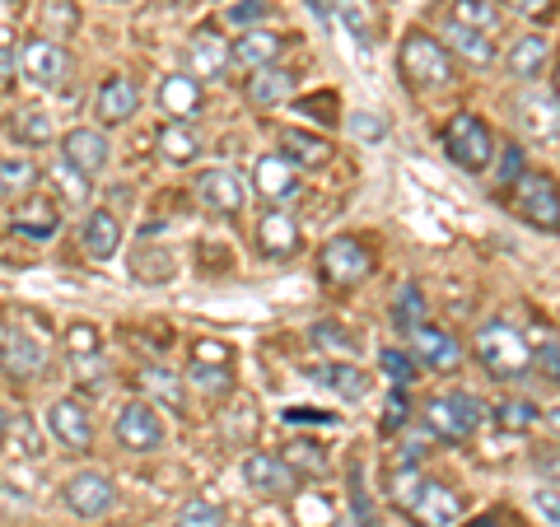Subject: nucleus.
Masks as SVG:
<instances>
[{
	"label": "nucleus",
	"mask_w": 560,
	"mask_h": 527,
	"mask_svg": "<svg viewBox=\"0 0 560 527\" xmlns=\"http://www.w3.org/2000/svg\"><path fill=\"white\" fill-rule=\"evenodd\" d=\"M481 420H486V407L471 393H440L425 407V430L434 438H444V444H467L481 430Z\"/></svg>",
	"instance_id": "nucleus-3"
},
{
	"label": "nucleus",
	"mask_w": 560,
	"mask_h": 527,
	"mask_svg": "<svg viewBox=\"0 0 560 527\" xmlns=\"http://www.w3.org/2000/svg\"><path fill=\"white\" fill-rule=\"evenodd\" d=\"M518 14H528V20H537V14H551V0H514Z\"/></svg>",
	"instance_id": "nucleus-58"
},
{
	"label": "nucleus",
	"mask_w": 560,
	"mask_h": 527,
	"mask_svg": "<svg viewBox=\"0 0 560 527\" xmlns=\"http://www.w3.org/2000/svg\"><path fill=\"white\" fill-rule=\"evenodd\" d=\"M280 420H290V425H337L331 411H313V407H285Z\"/></svg>",
	"instance_id": "nucleus-52"
},
{
	"label": "nucleus",
	"mask_w": 560,
	"mask_h": 527,
	"mask_svg": "<svg viewBox=\"0 0 560 527\" xmlns=\"http://www.w3.org/2000/svg\"><path fill=\"white\" fill-rule=\"evenodd\" d=\"M248 98L257 103V108H280V103L294 98V75L280 70V66H261L248 80Z\"/></svg>",
	"instance_id": "nucleus-27"
},
{
	"label": "nucleus",
	"mask_w": 560,
	"mask_h": 527,
	"mask_svg": "<svg viewBox=\"0 0 560 527\" xmlns=\"http://www.w3.org/2000/svg\"><path fill=\"white\" fill-rule=\"evenodd\" d=\"M397 70H401V80H407V90H420V94L453 84V57H448V47L440 38H430L425 28H411L407 38H401Z\"/></svg>",
	"instance_id": "nucleus-1"
},
{
	"label": "nucleus",
	"mask_w": 560,
	"mask_h": 527,
	"mask_svg": "<svg viewBox=\"0 0 560 527\" xmlns=\"http://www.w3.org/2000/svg\"><path fill=\"white\" fill-rule=\"evenodd\" d=\"M61 164H66V168H75L80 178H98V173L113 164V145H108V136L94 131V127H75V131H66V136H61Z\"/></svg>",
	"instance_id": "nucleus-12"
},
{
	"label": "nucleus",
	"mask_w": 560,
	"mask_h": 527,
	"mask_svg": "<svg viewBox=\"0 0 560 527\" xmlns=\"http://www.w3.org/2000/svg\"><path fill=\"white\" fill-rule=\"evenodd\" d=\"M10 444V453L14 458H38L43 453V438H38V425H33L28 415H10V425H5V434H0Z\"/></svg>",
	"instance_id": "nucleus-38"
},
{
	"label": "nucleus",
	"mask_w": 560,
	"mask_h": 527,
	"mask_svg": "<svg viewBox=\"0 0 560 527\" xmlns=\"http://www.w3.org/2000/svg\"><path fill=\"white\" fill-rule=\"evenodd\" d=\"M84 183H90V178H80V173L75 168H51V187H57L61 191V201L66 206H84V197H90V191H84Z\"/></svg>",
	"instance_id": "nucleus-46"
},
{
	"label": "nucleus",
	"mask_w": 560,
	"mask_h": 527,
	"mask_svg": "<svg viewBox=\"0 0 560 527\" xmlns=\"http://www.w3.org/2000/svg\"><path fill=\"white\" fill-rule=\"evenodd\" d=\"M537 364H541V374H547L551 383L560 378V346L547 337V341H541V355H537Z\"/></svg>",
	"instance_id": "nucleus-54"
},
{
	"label": "nucleus",
	"mask_w": 560,
	"mask_h": 527,
	"mask_svg": "<svg viewBox=\"0 0 560 527\" xmlns=\"http://www.w3.org/2000/svg\"><path fill=\"white\" fill-rule=\"evenodd\" d=\"M471 350H477V360H481V368L490 378H500V383H514V378H523L533 368V350H528V341L518 337V327H510L504 318H495V323H486L481 331H477V341H471Z\"/></svg>",
	"instance_id": "nucleus-2"
},
{
	"label": "nucleus",
	"mask_w": 560,
	"mask_h": 527,
	"mask_svg": "<svg viewBox=\"0 0 560 527\" xmlns=\"http://www.w3.org/2000/svg\"><path fill=\"white\" fill-rule=\"evenodd\" d=\"M523 121H528V131H537V136H556V94L547 90V94H533V98H523Z\"/></svg>",
	"instance_id": "nucleus-43"
},
{
	"label": "nucleus",
	"mask_w": 560,
	"mask_h": 527,
	"mask_svg": "<svg viewBox=\"0 0 560 527\" xmlns=\"http://www.w3.org/2000/svg\"><path fill=\"white\" fill-rule=\"evenodd\" d=\"M173 527H224V508H220L215 500H206V495H191V500L178 508Z\"/></svg>",
	"instance_id": "nucleus-42"
},
{
	"label": "nucleus",
	"mask_w": 560,
	"mask_h": 527,
	"mask_svg": "<svg viewBox=\"0 0 560 527\" xmlns=\"http://www.w3.org/2000/svg\"><path fill=\"white\" fill-rule=\"evenodd\" d=\"M393 323H397V331H411V327L425 323V294H420L416 280H407V285H401L397 304H393Z\"/></svg>",
	"instance_id": "nucleus-41"
},
{
	"label": "nucleus",
	"mask_w": 560,
	"mask_h": 527,
	"mask_svg": "<svg viewBox=\"0 0 560 527\" xmlns=\"http://www.w3.org/2000/svg\"><path fill=\"white\" fill-rule=\"evenodd\" d=\"M253 191L267 197L271 210H280V206H290L294 197H300V173H294V164L285 160V154H261L257 173H253Z\"/></svg>",
	"instance_id": "nucleus-15"
},
{
	"label": "nucleus",
	"mask_w": 560,
	"mask_h": 527,
	"mask_svg": "<svg viewBox=\"0 0 560 527\" xmlns=\"http://www.w3.org/2000/svg\"><path fill=\"white\" fill-rule=\"evenodd\" d=\"M187 383L201 397H230L234 393V364H187Z\"/></svg>",
	"instance_id": "nucleus-35"
},
{
	"label": "nucleus",
	"mask_w": 560,
	"mask_h": 527,
	"mask_svg": "<svg viewBox=\"0 0 560 527\" xmlns=\"http://www.w3.org/2000/svg\"><path fill=\"white\" fill-rule=\"evenodd\" d=\"M378 368H383V374H388L393 383H397V388H411V383H416V374H420V368H416V360L407 355V350H378Z\"/></svg>",
	"instance_id": "nucleus-44"
},
{
	"label": "nucleus",
	"mask_w": 560,
	"mask_h": 527,
	"mask_svg": "<svg viewBox=\"0 0 560 527\" xmlns=\"http://www.w3.org/2000/svg\"><path fill=\"white\" fill-rule=\"evenodd\" d=\"M20 66H24V75L33 84L57 90V84H66V75H70V51L61 43H51V38H28L24 51H20Z\"/></svg>",
	"instance_id": "nucleus-14"
},
{
	"label": "nucleus",
	"mask_w": 560,
	"mask_h": 527,
	"mask_svg": "<svg viewBox=\"0 0 560 527\" xmlns=\"http://www.w3.org/2000/svg\"><path fill=\"white\" fill-rule=\"evenodd\" d=\"M257 248H261V257H271V261H290L294 253L304 248L300 224H294L285 210H267V215L257 220Z\"/></svg>",
	"instance_id": "nucleus-19"
},
{
	"label": "nucleus",
	"mask_w": 560,
	"mask_h": 527,
	"mask_svg": "<svg viewBox=\"0 0 560 527\" xmlns=\"http://www.w3.org/2000/svg\"><path fill=\"white\" fill-rule=\"evenodd\" d=\"M10 140H20V145L43 150V145H51V140H57V121H51L43 108L14 113V117H10Z\"/></svg>",
	"instance_id": "nucleus-32"
},
{
	"label": "nucleus",
	"mask_w": 560,
	"mask_h": 527,
	"mask_svg": "<svg viewBox=\"0 0 560 527\" xmlns=\"http://www.w3.org/2000/svg\"><path fill=\"white\" fill-rule=\"evenodd\" d=\"M243 485L271 500V495H290L300 481H294V471L280 462L276 453H248V458H243Z\"/></svg>",
	"instance_id": "nucleus-18"
},
{
	"label": "nucleus",
	"mask_w": 560,
	"mask_h": 527,
	"mask_svg": "<svg viewBox=\"0 0 560 527\" xmlns=\"http://www.w3.org/2000/svg\"><path fill=\"white\" fill-rule=\"evenodd\" d=\"M0 368L14 383H33L47 368V346L24 327H0Z\"/></svg>",
	"instance_id": "nucleus-10"
},
{
	"label": "nucleus",
	"mask_w": 560,
	"mask_h": 527,
	"mask_svg": "<svg viewBox=\"0 0 560 527\" xmlns=\"http://www.w3.org/2000/svg\"><path fill=\"white\" fill-rule=\"evenodd\" d=\"M197 201L210 210V215L234 220V215H243V206H248V187H243V178L234 168H206L197 178Z\"/></svg>",
	"instance_id": "nucleus-13"
},
{
	"label": "nucleus",
	"mask_w": 560,
	"mask_h": 527,
	"mask_svg": "<svg viewBox=\"0 0 560 527\" xmlns=\"http://www.w3.org/2000/svg\"><path fill=\"white\" fill-rule=\"evenodd\" d=\"M113 527H131V523H113Z\"/></svg>",
	"instance_id": "nucleus-62"
},
{
	"label": "nucleus",
	"mask_w": 560,
	"mask_h": 527,
	"mask_svg": "<svg viewBox=\"0 0 560 527\" xmlns=\"http://www.w3.org/2000/svg\"><path fill=\"white\" fill-rule=\"evenodd\" d=\"M313 378H318L323 388L337 393L341 401H360V397H370V388H374V378L364 374L355 360H331L323 368H313Z\"/></svg>",
	"instance_id": "nucleus-25"
},
{
	"label": "nucleus",
	"mask_w": 560,
	"mask_h": 527,
	"mask_svg": "<svg viewBox=\"0 0 560 527\" xmlns=\"http://www.w3.org/2000/svg\"><path fill=\"white\" fill-rule=\"evenodd\" d=\"M285 43L280 33H267V28H243V38L230 43V66H248V70H261V66H276Z\"/></svg>",
	"instance_id": "nucleus-23"
},
{
	"label": "nucleus",
	"mask_w": 560,
	"mask_h": 527,
	"mask_svg": "<svg viewBox=\"0 0 560 527\" xmlns=\"http://www.w3.org/2000/svg\"><path fill=\"white\" fill-rule=\"evenodd\" d=\"M533 504L541 508V518H547V527H556L560 523V504H556V485H541L537 495H533Z\"/></svg>",
	"instance_id": "nucleus-53"
},
{
	"label": "nucleus",
	"mask_w": 560,
	"mask_h": 527,
	"mask_svg": "<svg viewBox=\"0 0 560 527\" xmlns=\"http://www.w3.org/2000/svg\"><path fill=\"white\" fill-rule=\"evenodd\" d=\"M261 14H267V0H234V5H230V24L253 28Z\"/></svg>",
	"instance_id": "nucleus-51"
},
{
	"label": "nucleus",
	"mask_w": 560,
	"mask_h": 527,
	"mask_svg": "<svg viewBox=\"0 0 560 527\" xmlns=\"http://www.w3.org/2000/svg\"><path fill=\"white\" fill-rule=\"evenodd\" d=\"M383 434H401L407 430V388H397L393 397H388V407H383V425H378Z\"/></svg>",
	"instance_id": "nucleus-49"
},
{
	"label": "nucleus",
	"mask_w": 560,
	"mask_h": 527,
	"mask_svg": "<svg viewBox=\"0 0 560 527\" xmlns=\"http://www.w3.org/2000/svg\"><path fill=\"white\" fill-rule=\"evenodd\" d=\"M191 364H234V350L224 341H197L191 346Z\"/></svg>",
	"instance_id": "nucleus-50"
},
{
	"label": "nucleus",
	"mask_w": 560,
	"mask_h": 527,
	"mask_svg": "<svg viewBox=\"0 0 560 527\" xmlns=\"http://www.w3.org/2000/svg\"><path fill=\"white\" fill-rule=\"evenodd\" d=\"M14 70H20V51H14L10 43H0V80H10Z\"/></svg>",
	"instance_id": "nucleus-57"
},
{
	"label": "nucleus",
	"mask_w": 560,
	"mask_h": 527,
	"mask_svg": "<svg viewBox=\"0 0 560 527\" xmlns=\"http://www.w3.org/2000/svg\"><path fill=\"white\" fill-rule=\"evenodd\" d=\"M280 154H285L290 164L318 168V164H327L337 150H331V140H327V136H313V131H300V127H285V131H280Z\"/></svg>",
	"instance_id": "nucleus-26"
},
{
	"label": "nucleus",
	"mask_w": 560,
	"mask_h": 527,
	"mask_svg": "<svg viewBox=\"0 0 560 527\" xmlns=\"http://www.w3.org/2000/svg\"><path fill=\"white\" fill-rule=\"evenodd\" d=\"M495 420L504 430H533L537 420H541V411L533 407V401H500L495 407Z\"/></svg>",
	"instance_id": "nucleus-45"
},
{
	"label": "nucleus",
	"mask_w": 560,
	"mask_h": 527,
	"mask_svg": "<svg viewBox=\"0 0 560 527\" xmlns=\"http://www.w3.org/2000/svg\"><path fill=\"white\" fill-rule=\"evenodd\" d=\"M547 61H551V43L541 38V33H528V38H518V43L510 47V57H504V66H510L514 80H537Z\"/></svg>",
	"instance_id": "nucleus-30"
},
{
	"label": "nucleus",
	"mask_w": 560,
	"mask_h": 527,
	"mask_svg": "<svg viewBox=\"0 0 560 527\" xmlns=\"http://www.w3.org/2000/svg\"><path fill=\"white\" fill-rule=\"evenodd\" d=\"M136 113H140V84L127 80V75L103 80V90L94 94V117H98V127H121V121H131Z\"/></svg>",
	"instance_id": "nucleus-16"
},
{
	"label": "nucleus",
	"mask_w": 560,
	"mask_h": 527,
	"mask_svg": "<svg viewBox=\"0 0 560 527\" xmlns=\"http://www.w3.org/2000/svg\"><path fill=\"white\" fill-rule=\"evenodd\" d=\"M337 14H341V24L355 33L360 47H374V14H370V0H337Z\"/></svg>",
	"instance_id": "nucleus-40"
},
{
	"label": "nucleus",
	"mask_w": 560,
	"mask_h": 527,
	"mask_svg": "<svg viewBox=\"0 0 560 527\" xmlns=\"http://www.w3.org/2000/svg\"><path fill=\"white\" fill-rule=\"evenodd\" d=\"M47 434L70 453H90L94 448V415H90V407L75 401V397H57L47 407Z\"/></svg>",
	"instance_id": "nucleus-9"
},
{
	"label": "nucleus",
	"mask_w": 560,
	"mask_h": 527,
	"mask_svg": "<svg viewBox=\"0 0 560 527\" xmlns=\"http://www.w3.org/2000/svg\"><path fill=\"white\" fill-rule=\"evenodd\" d=\"M131 276L140 280V285H168V280L178 276V261H173L168 248H154V243H145V248L131 253Z\"/></svg>",
	"instance_id": "nucleus-31"
},
{
	"label": "nucleus",
	"mask_w": 560,
	"mask_h": 527,
	"mask_svg": "<svg viewBox=\"0 0 560 527\" xmlns=\"http://www.w3.org/2000/svg\"><path fill=\"white\" fill-rule=\"evenodd\" d=\"M33 183H38V168L24 154H5L0 160V197H28Z\"/></svg>",
	"instance_id": "nucleus-36"
},
{
	"label": "nucleus",
	"mask_w": 560,
	"mask_h": 527,
	"mask_svg": "<svg viewBox=\"0 0 560 527\" xmlns=\"http://www.w3.org/2000/svg\"><path fill=\"white\" fill-rule=\"evenodd\" d=\"M444 154L467 173H486L495 164V136L477 113H458L444 127Z\"/></svg>",
	"instance_id": "nucleus-4"
},
{
	"label": "nucleus",
	"mask_w": 560,
	"mask_h": 527,
	"mask_svg": "<svg viewBox=\"0 0 560 527\" xmlns=\"http://www.w3.org/2000/svg\"><path fill=\"white\" fill-rule=\"evenodd\" d=\"M467 527H500L495 518H477V523H467Z\"/></svg>",
	"instance_id": "nucleus-60"
},
{
	"label": "nucleus",
	"mask_w": 560,
	"mask_h": 527,
	"mask_svg": "<svg viewBox=\"0 0 560 527\" xmlns=\"http://www.w3.org/2000/svg\"><path fill=\"white\" fill-rule=\"evenodd\" d=\"M280 462L294 471V481H308V477H323L327 471V453L313 444V438H294V444L280 453Z\"/></svg>",
	"instance_id": "nucleus-34"
},
{
	"label": "nucleus",
	"mask_w": 560,
	"mask_h": 527,
	"mask_svg": "<svg viewBox=\"0 0 560 527\" xmlns=\"http://www.w3.org/2000/svg\"><path fill=\"white\" fill-rule=\"evenodd\" d=\"M57 20H61V28H75L80 24V14L70 10V0H51V5H47V24H57Z\"/></svg>",
	"instance_id": "nucleus-55"
},
{
	"label": "nucleus",
	"mask_w": 560,
	"mask_h": 527,
	"mask_svg": "<svg viewBox=\"0 0 560 527\" xmlns=\"http://www.w3.org/2000/svg\"><path fill=\"white\" fill-rule=\"evenodd\" d=\"M453 24L463 28H477V33H495L500 28V10L490 5V0H458V10H453Z\"/></svg>",
	"instance_id": "nucleus-39"
},
{
	"label": "nucleus",
	"mask_w": 560,
	"mask_h": 527,
	"mask_svg": "<svg viewBox=\"0 0 560 527\" xmlns=\"http://www.w3.org/2000/svg\"><path fill=\"white\" fill-rule=\"evenodd\" d=\"M411 337V350H416V360L420 364H430V368H440V374H453V368L463 364V346L448 337L444 327H434V323H420L407 331Z\"/></svg>",
	"instance_id": "nucleus-17"
},
{
	"label": "nucleus",
	"mask_w": 560,
	"mask_h": 527,
	"mask_svg": "<svg viewBox=\"0 0 560 527\" xmlns=\"http://www.w3.org/2000/svg\"><path fill=\"white\" fill-rule=\"evenodd\" d=\"M416 527H453L463 518V500L453 495V490L444 481H430V477H420L416 485V495L407 500V508H401Z\"/></svg>",
	"instance_id": "nucleus-8"
},
{
	"label": "nucleus",
	"mask_w": 560,
	"mask_h": 527,
	"mask_svg": "<svg viewBox=\"0 0 560 527\" xmlns=\"http://www.w3.org/2000/svg\"><path fill=\"white\" fill-rule=\"evenodd\" d=\"M523 173H528V160H523V150L518 145H504L500 154V168H495V178H500V191H510Z\"/></svg>",
	"instance_id": "nucleus-48"
},
{
	"label": "nucleus",
	"mask_w": 560,
	"mask_h": 527,
	"mask_svg": "<svg viewBox=\"0 0 560 527\" xmlns=\"http://www.w3.org/2000/svg\"><path fill=\"white\" fill-rule=\"evenodd\" d=\"M66 355L70 364L75 360H103V337L94 323H70L66 327Z\"/></svg>",
	"instance_id": "nucleus-37"
},
{
	"label": "nucleus",
	"mask_w": 560,
	"mask_h": 527,
	"mask_svg": "<svg viewBox=\"0 0 560 527\" xmlns=\"http://www.w3.org/2000/svg\"><path fill=\"white\" fill-rule=\"evenodd\" d=\"M5 425H10V411H5V407H0V434H5Z\"/></svg>",
	"instance_id": "nucleus-61"
},
{
	"label": "nucleus",
	"mask_w": 560,
	"mask_h": 527,
	"mask_svg": "<svg viewBox=\"0 0 560 527\" xmlns=\"http://www.w3.org/2000/svg\"><path fill=\"white\" fill-rule=\"evenodd\" d=\"M136 383H140V393H145L150 407H168L173 415H183L187 397H183V378L173 374V368H164V364H145V368L136 374Z\"/></svg>",
	"instance_id": "nucleus-24"
},
{
	"label": "nucleus",
	"mask_w": 560,
	"mask_h": 527,
	"mask_svg": "<svg viewBox=\"0 0 560 527\" xmlns=\"http://www.w3.org/2000/svg\"><path fill=\"white\" fill-rule=\"evenodd\" d=\"M510 191L518 201V215L528 220L533 230H541V234L560 230V201H556V183L551 178H533V173H523Z\"/></svg>",
	"instance_id": "nucleus-11"
},
{
	"label": "nucleus",
	"mask_w": 560,
	"mask_h": 527,
	"mask_svg": "<svg viewBox=\"0 0 560 527\" xmlns=\"http://www.w3.org/2000/svg\"><path fill=\"white\" fill-rule=\"evenodd\" d=\"M318 271H323V280L327 285H337V290H355L364 276L374 271V257H370V248L364 243H355V238H331L327 248H323V257H318Z\"/></svg>",
	"instance_id": "nucleus-7"
},
{
	"label": "nucleus",
	"mask_w": 560,
	"mask_h": 527,
	"mask_svg": "<svg viewBox=\"0 0 560 527\" xmlns=\"http://www.w3.org/2000/svg\"><path fill=\"white\" fill-rule=\"evenodd\" d=\"M10 230L24 234V238H57V230H61V206L51 201V197H43V191H28V197L20 201V210H14Z\"/></svg>",
	"instance_id": "nucleus-20"
},
{
	"label": "nucleus",
	"mask_w": 560,
	"mask_h": 527,
	"mask_svg": "<svg viewBox=\"0 0 560 527\" xmlns=\"http://www.w3.org/2000/svg\"><path fill=\"white\" fill-rule=\"evenodd\" d=\"M113 438L121 453H160L164 448V415L160 407H150L145 397L121 401L113 415Z\"/></svg>",
	"instance_id": "nucleus-5"
},
{
	"label": "nucleus",
	"mask_w": 560,
	"mask_h": 527,
	"mask_svg": "<svg viewBox=\"0 0 560 527\" xmlns=\"http://www.w3.org/2000/svg\"><path fill=\"white\" fill-rule=\"evenodd\" d=\"M350 131L364 136V140H378L383 136V121H374V113H355V117H350Z\"/></svg>",
	"instance_id": "nucleus-56"
},
{
	"label": "nucleus",
	"mask_w": 560,
	"mask_h": 527,
	"mask_svg": "<svg viewBox=\"0 0 560 527\" xmlns=\"http://www.w3.org/2000/svg\"><path fill=\"white\" fill-rule=\"evenodd\" d=\"M313 341L327 346V350H337V355H355V350H360V341H350V331L337 327V323H318V327H313Z\"/></svg>",
	"instance_id": "nucleus-47"
},
{
	"label": "nucleus",
	"mask_w": 560,
	"mask_h": 527,
	"mask_svg": "<svg viewBox=\"0 0 560 527\" xmlns=\"http://www.w3.org/2000/svg\"><path fill=\"white\" fill-rule=\"evenodd\" d=\"M160 108H164V117H173V121L197 117V108H201V84L191 80V75H168V80L160 84Z\"/></svg>",
	"instance_id": "nucleus-29"
},
{
	"label": "nucleus",
	"mask_w": 560,
	"mask_h": 527,
	"mask_svg": "<svg viewBox=\"0 0 560 527\" xmlns=\"http://www.w3.org/2000/svg\"><path fill=\"white\" fill-rule=\"evenodd\" d=\"M337 108V94H323V113ZM300 113H318V103H300Z\"/></svg>",
	"instance_id": "nucleus-59"
},
{
	"label": "nucleus",
	"mask_w": 560,
	"mask_h": 527,
	"mask_svg": "<svg viewBox=\"0 0 560 527\" xmlns=\"http://www.w3.org/2000/svg\"><path fill=\"white\" fill-rule=\"evenodd\" d=\"M61 500H66V508L75 518L98 523V518H108L117 508V485L103 477V471H75V477L61 485Z\"/></svg>",
	"instance_id": "nucleus-6"
},
{
	"label": "nucleus",
	"mask_w": 560,
	"mask_h": 527,
	"mask_svg": "<svg viewBox=\"0 0 560 527\" xmlns=\"http://www.w3.org/2000/svg\"><path fill=\"white\" fill-rule=\"evenodd\" d=\"M197 154H201V136L191 131L187 121H164L160 127V160L173 168H187V164H197Z\"/></svg>",
	"instance_id": "nucleus-28"
},
{
	"label": "nucleus",
	"mask_w": 560,
	"mask_h": 527,
	"mask_svg": "<svg viewBox=\"0 0 560 527\" xmlns=\"http://www.w3.org/2000/svg\"><path fill=\"white\" fill-rule=\"evenodd\" d=\"M187 61H191V80H220L230 70V43L215 28H197L187 43Z\"/></svg>",
	"instance_id": "nucleus-21"
},
{
	"label": "nucleus",
	"mask_w": 560,
	"mask_h": 527,
	"mask_svg": "<svg viewBox=\"0 0 560 527\" xmlns=\"http://www.w3.org/2000/svg\"><path fill=\"white\" fill-rule=\"evenodd\" d=\"M444 38H448V43H453V51H458L463 61H471V66H490V61L500 57L495 43H490L486 33L463 28V24H453V20H448V28H444Z\"/></svg>",
	"instance_id": "nucleus-33"
},
{
	"label": "nucleus",
	"mask_w": 560,
	"mask_h": 527,
	"mask_svg": "<svg viewBox=\"0 0 560 527\" xmlns=\"http://www.w3.org/2000/svg\"><path fill=\"white\" fill-rule=\"evenodd\" d=\"M80 248L90 253L94 261L117 257V248H121V224H117L113 210H103V206L84 210V220H80Z\"/></svg>",
	"instance_id": "nucleus-22"
}]
</instances>
